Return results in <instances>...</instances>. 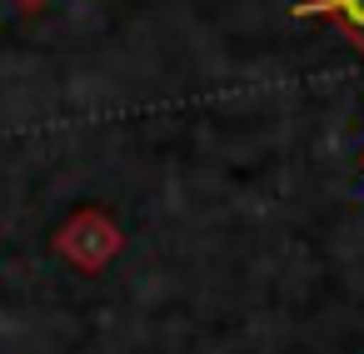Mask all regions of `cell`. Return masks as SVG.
<instances>
[{"label": "cell", "instance_id": "cell-1", "mask_svg": "<svg viewBox=\"0 0 364 354\" xmlns=\"http://www.w3.org/2000/svg\"><path fill=\"white\" fill-rule=\"evenodd\" d=\"M50 245H55V254H60L65 264H75L80 274H100V269L120 254L125 235H120V225H115L110 210H100V205H80V210L55 230Z\"/></svg>", "mask_w": 364, "mask_h": 354}, {"label": "cell", "instance_id": "cell-3", "mask_svg": "<svg viewBox=\"0 0 364 354\" xmlns=\"http://www.w3.org/2000/svg\"><path fill=\"white\" fill-rule=\"evenodd\" d=\"M11 6H16V11H46L50 0H11Z\"/></svg>", "mask_w": 364, "mask_h": 354}, {"label": "cell", "instance_id": "cell-2", "mask_svg": "<svg viewBox=\"0 0 364 354\" xmlns=\"http://www.w3.org/2000/svg\"><path fill=\"white\" fill-rule=\"evenodd\" d=\"M289 21H334L339 36L364 55V0H294Z\"/></svg>", "mask_w": 364, "mask_h": 354}, {"label": "cell", "instance_id": "cell-4", "mask_svg": "<svg viewBox=\"0 0 364 354\" xmlns=\"http://www.w3.org/2000/svg\"><path fill=\"white\" fill-rule=\"evenodd\" d=\"M359 175H364V155H359Z\"/></svg>", "mask_w": 364, "mask_h": 354}]
</instances>
